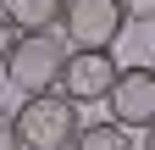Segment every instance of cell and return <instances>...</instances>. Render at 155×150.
<instances>
[{"instance_id": "1", "label": "cell", "mask_w": 155, "mask_h": 150, "mask_svg": "<svg viewBox=\"0 0 155 150\" xmlns=\"http://www.w3.org/2000/svg\"><path fill=\"white\" fill-rule=\"evenodd\" d=\"M78 134H83V117H78V106L61 89L28 95L17 106V139H22V150H72Z\"/></svg>"}, {"instance_id": "2", "label": "cell", "mask_w": 155, "mask_h": 150, "mask_svg": "<svg viewBox=\"0 0 155 150\" xmlns=\"http://www.w3.org/2000/svg\"><path fill=\"white\" fill-rule=\"evenodd\" d=\"M67 56L72 50L61 45V33H22L11 45V56H6V78H11V89H22V100L50 95V89H61Z\"/></svg>"}, {"instance_id": "3", "label": "cell", "mask_w": 155, "mask_h": 150, "mask_svg": "<svg viewBox=\"0 0 155 150\" xmlns=\"http://www.w3.org/2000/svg\"><path fill=\"white\" fill-rule=\"evenodd\" d=\"M61 28L72 50H111L127 33V17H122V0H67Z\"/></svg>"}, {"instance_id": "4", "label": "cell", "mask_w": 155, "mask_h": 150, "mask_svg": "<svg viewBox=\"0 0 155 150\" xmlns=\"http://www.w3.org/2000/svg\"><path fill=\"white\" fill-rule=\"evenodd\" d=\"M116 78H122V61L111 50H72L61 72V95L72 106H94V100H111Z\"/></svg>"}, {"instance_id": "5", "label": "cell", "mask_w": 155, "mask_h": 150, "mask_svg": "<svg viewBox=\"0 0 155 150\" xmlns=\"http://www.w3.org/2000/svg\"><path fill=\"white\" fill-rule=\"evenodd\" d=\"M111 122L116 128H155V72L150 67H122V78L111 89Z\"/></svg>"}, {"instance_id": "6", "label": "cell", "mask_w": 155, "mask_h": 150, "mask_svg": "<svg viewBox=\"0 0 155 150\" xmlns=\"http://www.w3.org/2000/svg\"><path fill=\"white\" fill-rule=\"evenodd\" d=\"M61 11H67V0H0V17L17 33H55Z\"/></svg>"}, {"instance_id": "7", "label": "cell", "mask_w": 155, "mask_h": 150, "mask_svg": "<svg viewBox=\"0 0 155 150\" xmlns=\"http://www.w3.org/2000/svg\"><path fill=\"white\" fill-rule=\"evenodd\" d=\"M72 150H133V134H127V128H116V122L105 117V122H89L83 134H78Z\"/></svg>"}, {"instance_id": "8", "label": "cell", "mask_w": 155, "mask_h": 150, "mask_svg": "<svg viewBox=\"0 0 155 150\" xmlns=\"http://www.w3.org/2000/svg\"><path fill=\"white\" fill-rule=\"evenodd\" d=\"M122 17L127 22H155V0H122Z\"/></svg>"}, {"instance_id": "9", "label": "cell", "mask_w": 155, "mask_h": 150, "mask_svg": "<svg viewBox=\"0 0 155 150\" xmlns=\"http://www.w3.org/2000/svg\"><path fill=\"white\" fill-rule=\"evenodd\" d=\"M0 150H22V139H17V117H6V111H0Z\"/></svg>"}, {"instance_id": "10", "label": "cell", "mask_w": 155, "mask_h": 150, "mask_svg": "<svg viewBox=\"0 0 155 150\" xmlns=\"http://www.w3.org/2000/svg\"><path fill=\"white\" fill-rule=\"evenodd\" d=\"M17 39H22V33H17L6 17H0V67H6V56H11V45H17Z\"/></svg>"}, {"instance_id": "11", "label": "cell", "mask_w": 155, "mask_h": 150, "mask_svg": "<svg viewBox=\"0 0 155 150\" xmlns=\"http://www.w3.org/2000/svg\"><path fill=\"white\" fill-rule=\"evenodd\" d=\"M144 150H155V128H144Z\"/></svg>"}, {"instance_id": "12", "label": "cell", "mask_w": 155, "mask_h": 150, "mask_svg": "<svg viewBox=\"0 0 155 150\" xmlns=\"http://www.w3.org/2000/svg\"><path fill=\"white\" fill-rule=\"evenodd\" d=\"M150 72H155V56H150Z\"/></svg>"}]
</instances>
